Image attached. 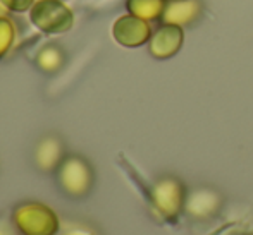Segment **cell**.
I'll return each instance as SVG.
<instances>
[{"mask_svg": "<svg viewBox=\"0 0 253 235\" xmlns=\"http://www.w3.org/2000/svg\"><path fill=\"white\" fill-rule=\"evenodd\" d=\"M30 21L45 34H62L73 28L74 14L62 0H37L30 10Z\"/></svg>", "mask_w": 253, "mask_h": 235, "instance_id": "obj_1", "label": "cell"}, {"mask_svg": "<svg viewBox=\"0 0 253 235\" xmlns=\"http://www.w3.org/2000/svg\"><path fill=\"white\" fill-rule=\"evenodd\" d=\"M57 179L64 192L71 196H83L93 182V170L83 156L71 155L62 160L57 168Z\"/></svg>", "mask_w": 253, "mask_h": 235, "instance_id": "obj_2", "label": "cell"}, {"mask_svg": "<svg viewBox=\"0 0 253 235\" xmlns=\"http://www.w3.org/2000/svg\"><path fill=\"white\" fill-rule=\"evenodd\" d=\"M112 38L121 47L138 48L150 41V38H152L150 23L127 12L114 21Z\"/></svg>", "mask_w": 253, "mask_h": 235, "instance_id": "obj_3", "label": "cell"}, {"mask_svg": "<svg viewBox=\"0 0 253 235\" xmlns=\"http://www.w3.org/2000/svg\"><path fill=\"white\" fill-rule=\"evenodd\" d=\"M184 43V31L183 26L176 24H162L148 41V52L152 57L159 60L174 57L181 50Z\"/></svg>", "mask_w": 253, "mask_h": 235, "instance_id": "obj_4", "label": "cell"}, {"mask_svg": "<svg viewBox=\"0 0 253 235\" xmlns=\"http://www.w3.org/2000/svg\"><path fill=\"white\" fill-rule=\"evenodd\" d=\"M64 158H66L64 144L57 136L48 134V136L42 137L37 142V148H35V165L40 170H43V172L57 170Z\"/></svg>", "mask_w": 253, "mask_h": 235, "instance_id": "obj_5", "label": "cell"}, {"mask_svg": "<svg viewBox=\"0 0 253 235\" xmlns=\"http://www.w3.org/2000/svg\"><path fill=\"white\" fill-rule=\"evenodd\" d=\"M202 14V3L198 0H176L167 2L164 10L162 24H176V26H186L191 24Z\"/></svg>", "mask_w": 253, "mask_h": 235, "instance_id": "obj_6", "label": "cell"}, {"mask_svg": "<svg viewBox=\"0 0 253 235\" xmlns=\"http://www.w3.org/2000/svg\"><path fill=\"white\" fill-rule=\"evenodd\" d=\"M66 50L60 47L59 43H47L45 47L38 50L37 57H35V64L43 72L53 74L62 69V66L66 64Z\"/></svg>", "mask_w": 253, "mask_h": 235, "instance_id": "obj_7", "label": "cell"}, {"mask_svg": "<svg viewBox=\"0 0 253 235\" xmlns=\"http://www.w3.org/2000/svg\"><path fill=\"white\" fill-rule=\"evenodd\" d=\"M167 2L169 0H126V9L129 14L150 23L162 17Z\"/></svg>", "mask_w": 253, "mask_h": 235, "instance_id": "obj_8", "label": "cell"}, {"mask_svg": "<svg viewBox=\"0 0 253 235\" xmlns=\"http://www.w3.org/2000/svg\"><path fill=\"white\" fill-rule=\"evenodd\" d=\"M16 40V26H14L12 19H9L7 16L0 17V59L3 55H7Z\"/></svg>", "mask_w": 253, "mask_h": 235, "instance_id": "obj_9", "label": "cell"}, {"mask_svg": "<svg viewBox=\"0 0 253 235\" xmlns=\"http://www.w3.org/2000/svg\"><path fill=\"white\" fill-rule=\"evenodd\" d=\"M37 0H2L3 5L9 9V12H26L33 7Z\"/></svg>", "mask_w": 253, "mask_h": 235, "instance_id": "obj_10", "label": "cell"}, {"mask_svg": "<svg viewBox=\"0 0 253 235\" xmlns=\"http://www.w3.org/2000/svg\"><path fill=\"white\" fill-rule=\"evenodd\" d=\"M7 14H9V9H7V7L2 3V0H0V17H2V16H7Z\"/></svg>", "mask_w": 253, "mask_h": 235, "instance_id": "obj_11", "label": "cell"}, {"mask_svg": "<svg viewBox=\"0 0 253 235\" xmlns=\"http://www.w3.org/2000/svg\"><path fill=\"white\" fill-rule=\"evenodd\" d=\"M169 2H176V0H169Z\"/></svg>", "mask_w": 253, "mask_h": 235, "instance_id": "obj_12", "label": "cell"}]
</instances>
